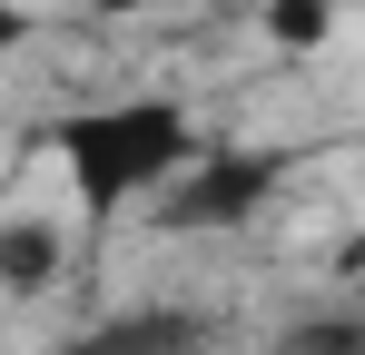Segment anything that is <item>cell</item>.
Returning <instances> with one entry per match:
<instances>
[{
  "instance_id": "6da1fadb",
  "label": "cell",
  "mask_w": 365,
  "mask_h": 355,
  "mask_svg": "<svg viewBox=\"0 0 365 355\" xmlns=\"http://www.w3.org/2000/svg\"><path fill=\"white\" fill-rule=\"evenodd\" d=\"M69 168H79V187H89V207L109 217V207H128L138 187H168V178L187 168V118L168 109V99H138V109H79L60 128Z\"/></svg>"
},
{
  "instance_id": "7a4b0ae2",
  "label": "cell",
  "mask_w": 365,
  "mask_h": 355,
  "mask_svg": "<svg viewBox=\"0 0 365 355\" xmlns=\"http://www.w3.org/2000/svg\"><path fill=\"white\" fill-rule=\"evenodd\" d=\"M99 10H187V0H99Z\"/></svg>"
}]
</instances>
